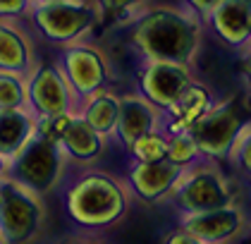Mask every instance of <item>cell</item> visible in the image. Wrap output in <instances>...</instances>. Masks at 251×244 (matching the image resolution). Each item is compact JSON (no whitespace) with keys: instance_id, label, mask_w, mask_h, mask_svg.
Wrapping results in <instances>:
<instances>
[{"instance_id":"obj_1","label":"cell","mask_w":251,"mask_h":244,"mask_svg":"<svg viewBox=\"0 0 251 244\" xmlns=\"http://www.w3.org/2000/svg\"><path fill=\"white\" fill-rule=\"evenodd\" d=\"M134 204L125 177L108 170L86 168L65 191L67 216L86 230H108L120 225Z\"/></svg>"},{"instance_id":"obj_2","label":"cell","mask_w":251,"mask_h":244,"mask_svg":"<svg viewBox=\"0 0 251 244\" xmlns=\"http://www.w3.org/2000/svg\"><path fill=\"white\" fill-rule=\"evenodd\" d=\"M132 43L149 60L192 65L201 46L199 19L173 7H158L136 22Z\"/></svg>"},{"instance_id":"obj_3","label":"cell","mask_w":251,"mask_h":244,"mask_svg":"<svg viewBox=\"0 0 251 244\" xmlns=\"http://www.w3.org/2000/svg\"><path fill=\"white\" fill-rule=\"evenodd\" d=\"M249 122L251 120H247V113L237 98L213 103L203 113V117L189 130L192 139L196 141V149L201 153V161L218 165L225 163Z\"/></svg>"},{"instance_id":"obj_4","label":"cell","mask_w":251,"mask_h":244,"mask_svg":"<svg viewBox=\"0 0 251 244\" xmlns=\"http://www.w3.org/2000/svg\"><path fill=\"white\" fill-rule=\"evenodd\" d=\"M170 201H175V206L184 213H203L237 204V196L225 170L218 163L199 161L184 170Z\"/></svg>"},{"instance_id":"obj_5","label":"cell","mask_w":251,"mask_h":244,"mask_svg":"<svg viewBox=\"0 0 251 244\" xmlns=\"http://www.w3.org/2000/svg\"><path fill=\"white\" fill-rule=\"evenodd\" d=\"M46 223V206L41 194L24 185L2 177L0 180V235L10 244L34 242Z\"/></svg>"},{"instance_id":"obj_6","label":"cell","mask_w":251,"mask_h":244,"mask_svg":"<svg viewBox=\"0 0 251 244\" xmlns=\"http://www.w3.org/2000/svg\"><path fill=\"white\" fill-rule=\"evenodd\" d=\"M65 163L67 158L58 144H50L34 134L7 161V177L36 194H48L60 185Z\"/></svg>"},{"instance_id":"obj_7","label":"cell","mask_w":251,"mask_h":244,"mask_svg":"<svg viewBox=\"0 0 251 244\" xmlns=\"http://www.w3.org/2000/svg\"><path fill=\"white\" fill-rule=\"evenodd\" d=\"M36 27L48 41L70 43L84 36L98 22L94 5L84 0H60V2H41L34 12Z\"/></svg>"},{"instance_id":"obj_8","label":"cell","mask_w":251,"mask_h":244,"mask_svg":"<svg viewBox=\"0 0 251 244\" xmlns=\"http://www.w3.org/2000/svg\"><path fill=\"white\" fill-rule=\"evenodd\" d=\"M79 98L58 67L34 70L26 84V108L36 117L43 115H77Z\"/></svg>"},{"instance_id":"obj_9","label":"cell","mask_w":251,"mask_h":244,"mask_svg":"<svg viewBox=\"0 0 251 244\" xmlns=\"http://www.w3.org/2000/svg\"><path fill=\"white\" fill-rule=\"evenodd\" d=\"M179 227L201 244H230L249 230V216L239 204H230L203 213H184Z\"/></svg>"},{"instance_id":"obj_10","label":"cell","mask_w":251,"mask_h":244,"mask_svg":"<svg viewBox=\"0 0 251 244\" xmlns=\"http://www.w3.org/2000/svg\"><path fill=\"white\" fill-rule=\"evenodd\" d=\"M192 81L194 75L189 65L149 60V62H144L136 84H139V96H144L149 103H153L158 110L168 113Z\"/></svg>"},{"instance_id":"obj_11","label":"cell","mask_w":251,"mask_h":244,"mask_svg":"<svg viewBox=\"0 0 251 244\" xmlns=\"http://www.w3.org/2000/svg\"><path fill=\"white\" fill-rule=\"evenodd\" d=\"M62 75L79 101L108 89L110 84V65L108 57L98 48L91 46H72L65 51L62 57Z\"/></svg>"},{"instance_id":"obj_12","label":"cell","mask_w":251,"mask_h":244,"mask_svg":"<svg viewBox=\"0 0 251 244\" xmlns=\"http://www.w3.org/2000/svg\"><path fill=\"white\" fill-rule=\"evenodd\" d=\"M187 168H177L170 161L158 163H132L127 170V187L132 191L134 201H141L146 206H158L170 201L175 187L179 185Z\"/></svg>"},{"instance_id":"obj_13","label":"cell","mask_w":251,"mask_h":244,"mask_svg":"<svg viewBox=\"0 0 251 244\" xmlns=\"http://www.w3.org/2000/svg\"><path fill=\"white\" fill-rule=\"evenodd\" d=\"M160 127H163V110H158L153 103H149L139 94L120 96V115H117L113 136L125 151H129V146L139 136L160 130Z\"/></svg>"},{"instance_id":"obj_14","label":"cell","mask_w":251,"mask_h":244,"mask_svg":"<svg viewBox=\"0 0 251 244\" xmlns=\"http://www.w3.org/2000/svg\"><path fill=\"white\" fill-rule=\"evenodd\" d=\"M215 36L227 48H247L251 41V0H220L211 12Z\"/></svg>"},{"instance_id":"obj_15","label":"cell","mask_w":251,"mask_h":244,"mask_svg":"<svg viewBox=\"0 0 251 244\" xmlns=\"http://www.w3.org/2000/svg\"><path fill=\"white\" fill-rule=\"evenodd\" d=\"M60 149L67 161L84 165V168H94L108 153V136H103L100 132L89 127L81 117L75 115L60 139Z\"/></svg>"},{"instance_id":"obj_16","label":"cell","mask_w":251,"mask_h":244,"mask_svg":"<svg viewBox=\"0 0 251 244\" xmlns=\"http://www.w3.org/2000/svg\"><path fill=\"white\" fill-rule=\"evenodd\" d=\"M213 103V94L211 89L201 81L194 79L192 84L184 89V94L177 98L173 108L168 110V120H163V127H165V134H175V132H189L203 117V113L211 108Z\"/></svg>"},{"instance_id":"obj_17","label":"cell","mask_w":251,"mask_h":244,"mask_svg":"<svg viewBox=\"0 0 251 244\" xmlns=\"http://www.w3.org/2000/svg\"><path fill=\"white\" fill-rule=\"evenodd\" d=\"M120 115V94L110 89H100L96 94L81 98L77 106V117H81L89 127L100 132L103 136H113Z\"/></svg>"},{"instance_id":"obj_18","label":"cell","mask_w":251,"mask_h":244,"mask_svg":"<svg viewBox=\"0 0 251 244\" xmlns=\"http://www.w3.org/2000/svg\"><path fill=\"white\" fill-rule=\"evenodd\" d=\"M36 134V115L29 108L0 110V156L7 161Z\"/></svg>"},{"instance_id":"obj_19","label":"cell","mask_w":251,"mask_h":244,"mask_svg":"<svg viewBox=\"0 0 251 244\" xmlns=\"http://www.w3.org/2000/svg\"><path fill=\"white\" fill-rule=\"evenodd\" d=\"M31 67V48L24 38L10 29L0 27V72H12V75H24Z\"/></svg>"},{"instance_id":"obj_20","label":"cell","mask_w":251,"mask_h":244,"mask_svg":"<svg viewBox=\"0 0 251 244\" xmlns=\"http://www.w3.org/2000/svg\"><path fill=\"white\" fill-rule=\"evenodd\" d=\"M132 156V163H158L165 161L168 153V134L163 130L149 132L144 136H139L127 151Z\"/></svg>"},{"instance_id":"obj_21","label":"cell","mask_w":251,"mask_h":244,"mask_svg":"<svg viewBox=\"0 0 251 244\" xmlns=\"http://www.w3.org/2000/svg\"><path fill=\"white\" fill-rule=\"evenodd\" d=\"M165 161H170L177 168H192L194 163L201 161V153L196 149V141L189 132H175L168 134V153Z\"/></svg>"},{"instance_id":"obj_22","label":"cell","mask_w":251,"mask_h":244,"mask_svg":"<svg viewBox=\"0 0 251 244\" xmlns=\"http://www.w3.org/2000/svg\"><path fill=\"white\" fill-rule=\"evenodd\" d=\"M26 108V84L20 75L0 72V110Z\"/></svg>"},{"instance_id":"obj_23","label":"cell","mask_w":251,"mask_h":244,"mask_svg":"<svg viewBox=\"0 0 251 244\" xmlns=\"http://www.w3.org/2000/svg\"><path fill=\"white\" fill-rule=\"evenodd\" d=\"M227 161L234 163L244 175L251 177V122L247 125V130L242 132V136H239V141L234 144V149H232Z\"/></svg>"},{"instance_id":"obj_24","label":"cell","mask_w":251,"mask_h":244,"mask_svg":"<svg viewBox=\"0 0 251 244\" xmlns=\"http://www.w3.org/2000/svg\"><path fill=\"white\" fill-rule=\"evenodd\" d=\"M100 7L110 15H120V12H129L132 7H136L141 0H98Z\"/></svg>"},{"instance_id":"obj_25","label":"cell","mask_w":251,"mask_h":244,"mask_svg":"<svg viewBox=\"0 0 251 244\" xmlns=\"http://www.w3.org/2000/svg\"><path fill=\"white\" fill-rule=\"evenodd\" d=\"M163 244H201L199 240H194L189 232H184L182 227H177L173 232H168V237L163 240Z\"/></svg>"},{"instance_id":"obj_26","label":"cell","mask_w":251,"mask_h":244,"mask_svg":"<svg viewBox=\"0 0 251 244\" xmlns=\"http://www.w3.org/2000/svg\"><path fill=\"white\" fill-rule=\"evenodd\" d=\"M58 244H110V242L98 237V235H70V237L60 240Z\"/></svg>"},{"instance_id":"obj_27","label":"cell","mask_w":251,"mask_h":244,"mask_svg":"<svg viewBox=\"0 0 251 244\" xmlns=\"http://www.w3.org/2000/svg\"><path fill=\"white\" fill-rule=\"evenodd\" d=\"M239 72L244 77L247 86H249V94H251V43L247 48H242V60H239Z\"/></svg>"},{"instance_id":"obj_28","label":"cell","mask_w":251,"mask_h":244,"mask_svg":"<svg viewBox=\"0 0 251 244\" xmlns=\"http://www.w3.org/2000/svg\"><path fill=\"white\" fill-rule=\"evenodd\" d=\"M26 7V0H0V15H17Z\"/></svg>"},{"instance_id":"obj_29","label":"cell","mask_w":251,"mask_h":244,"mask_svg":"<svg viewBox=\"0 0 251 244\" xmlns=\"http://www.w3.org/2000/svg\"><path fill=\"white\" fill-rule=\"evenodd\" d=\"M187 2L192 5L196 12H203V15H208V12H211V10L215 7V5H218V2H220V0H187Z\"/></svg>"},{"instance_id":"obj_30","label":"cell","mask_w":251,"mask_h":244,"mask_svg":"<svg viewBox=\"0 0 251 244\" xmlns=\"http://www.w3.org/2000/svg\"><path fill=\"white\" fill-rule=\"evenodd\" d=\"M2 177H7V158L5 156H0V180Z\"/></svg>"},{"instance_id":"obj_31","label":"cell","mask_w":251,"mask_h":244,"mask_svg":"<svg viewBox=\"0 0 251 244\" xmlns=\"http://www.w3.org/2000/svg\"><path fill=\"white\" fill-rule=\"evenodd\" d=\"M41 2H60V0H41Z\"/></svg>"},{"instance_id":"obj_32","label":"cell","mask_w":251,"mask_h":244,"mask_svg":"<svg viewBox=\"0 0 251 244\" xmlns=\"http://www.w3.org/2000/svg\"><path fill=\"white\" fill-rule=\"evenodd\" d=\"M0 244H7V242H5V237H2V235H0Z\"/></svg>"}]
</instances>
